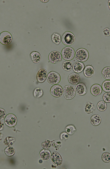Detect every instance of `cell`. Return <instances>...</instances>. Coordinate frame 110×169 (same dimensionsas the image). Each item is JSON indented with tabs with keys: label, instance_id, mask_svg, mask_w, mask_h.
Here are the masks:
<instances>
[{
	"label": "cell",
	"instance_id": "cell-19",
	"mask_svg": "<svg viewBox=\"0 0 110 169\" xmlns=\"http://www.w3.org/2000/svg\"><path fill=\"white\" fill-rule=\"evenodd\" d=\"M40 158L44 161L49 160L50 158L51 153L50 151L46 149H43L41 150L39 153Z\"/></svg>",
	"mask_w": 110,
	"mask_h": 169
},
{
	"label": "cell",
	"instance_id": "cell-32",
	"mask_svg": "<svg viewBox=\"0 0 110 169\" xmlns=\"http://www.w3.org/2000/svg\"><path fill=\"white\" fill-rule=\"evenodd\" d=\"M103 101L106 103H110V93L107 92L105 93L103 96Z\"/></svg>",
	"mask_w": 110,
	"mask_h": 169
},
{
	"label": "cell",
	"instance_id": "cell-18",
	"mask_svg": "<svg viewBox=\"0 0 110 169\" xmlns=\"http://www.w3.org/2000/svg\"><path fill=\"white\" fill-rule=\"evenodd\" d=\"M30 55L32 61L35 63H38L41 60V55L37 51H33L32 52L30 53Z\"/></svg>",
	"mask_w": 110,
	"mask_h": 169
},
{
	"label": "cell",
	"instance_id": "cell-24",
	"mask_svg": "<svg viewBox=\"0 0 110 169\" xmlns=\"http://www.w3.org/2000/svg\"><path fill=\"white\" fill-rule=\"evenodd\" d=\"M98 110L101 112H103L106 110L107 108L106 103L104 101H101L99 102L97 105Z\"/></svg>",
	"mask_w": 110,
	"mask_h": 169
},
{
	"label": "cell",
	"instance_id": "cell-2",
	"mask_svg": "<svg viewBox=\"0 0 110 169\" xmlns=\"http://www.w3.org/2000/svg\"><path fill=\"white\" fill-rule=\"evenodd\" d=\"M61 40L62 43L65 46H70L73 45L75 41V37L72 32L67 31L62 36Z\"/></svg>",
	"mask_w": 110,
	"mask_h": 169
},
{
	"label": "cell",
	"instance_id": "cell-21",
	"mask_svg": "<svg viewBox=\"0 0 110 169\" xmlns=\"http://www.w3.org/2000/svg\"><path fill=\"white\" fill-rule=\"evenodd\" d=\"M101 73L104 78L106 80H110V67L106 66L102 70Z\"/></svg>",
	"mask_w": 110,
	"mask_h": 169
},
{
	"label": "cell",
	"instance_id": "cell-23",
	"mask_svg": "<svg viewBox=\"0 0 110 169\" xmlns=\"http://www.w3.org/2000/svg\"><path fill=\"white\" fill-rule=\"evenodd\" d=\"M72 62L69 61H64L62 63V66L63 69L66 71H71L73 67Z\"/></svg>",
	"mask_w": 110,
	"mask_h": 169
},
{
	"label": "cell",
	"instance_id": "cell-8",
	"mask_svg": "<svg viewBox=\"0 0 110 169\" xmlns=\"http://www.w3.org/2000/svg\"><path fill=\"white\" fill-rule=\"evenodd\" d=\"M51 94L56 97H61L63 93V89L60 85L55 84L52 86L50 90Z\"/></svg>",
	"mask_w": 110,
	"mask_h": 169
},
{
	"label": "cell",
	"instance_id": "cell-15",
	"mask_svg": "<svg viewBox=\"0 0 110 169\" xmlns=\"http://www.w3.org/2000/svg\"><path fill=\"white\" fill-rule=\"evenodd\" d=\"M83 73L86 77L88 78L91 77L94 73V70L93 67L90 65H86L84 69Z\"/></svg>",
	"mask_w": 110,
	"mask_h": 169
},
{
	"label": "cell",
	"instance_id": "cell-5",
	"mask_svg": "<svg viewBox=\"0 0 110 169\" xmlns=\"http://www.w3.org/2000/svg\"><path fill=\"white\" fill-rule=\"evenodd\" d=\"M47 80L49 84L54 85L58 84L60 82L61 77L58 72L52 71L48 73Z\"/></svg>",
	"mask_w": 110,
	"mask_h": 169
},
{
	"label": "cell",
	"instance_id": "cell-7",
	"mask_svg": "<svg viewBox=\"0 0 110 169\" xmlns=\"http://www.w3.org/2000/svg\"><path fill=\"white\" fill-rule=\"evenodd\" d=\"M12 37L11 34L8 32L4 31L0 34V42L4 45H7L12 41Z\"/></svg>",
	"mask_w": 110,
	"mask_h": 169
},
{
	"label": "cell",
	"instance_id": "cell-10",
	"mask_svg": "<svg viewBox=\"0 0 110 169\" xmlns=\"http://www.w3.org/2000/svg\"><path fill=\"white\" fill-rule=\"evenodd\" d=\"M81 79L79 74L75 72L71 73L68 77V80L71 84L75 85L79 83Z\"/></svg>",
	"mask_w": 110,
	"mask_h": 169
},
{
	"label": "cell",
	"instance_id": "cell-9",
	"mask_svg": "<svg viewBox=\"0 0 110 169\" xmlns=\"http://www.w3.org/2000/svg\"><path fill=\"white\" fill-rule=\"evenodd\" d=\"M4 121L6 126L9 127H13L15 126L16 124L17 118L13 114H9L6 116Z\"/></svg>",
	"mask_w": 110,
	"mask_h": 169
},
{
	"label": "cell",
	"instance_id": "cell-26",
	"mask_svg": "<svg viewBox=\"0 0 110 169\" xmlns=\"http://www.w3.org/2000/svg\"><path fill=\"white\" fill-rule=\"evenodd\" d=\"M4 152L6 155L10 157L13 156L14 154L15 153V150L13 147L9 146L5 148Z\"/></svg>",
	"mask_w": 110,
	"mask_h": 169
},
{
	"label": "cell",
	"instance_id": "cell-6",
	"mask_svg": "<svg viewBox=\"0 0 110 169\" xmlns=\"http://www.w3.org/2000/svg\"><path fill=\"white\" fill-rule=\"evenodd\" d=\"M48 59L51 63L55 64L61 61L62 57L61 54L59 51H53L49 54Z\"/></svg>",
	"mask_w": 110,
	"mask_h": 169
},
{
	"label": "cell",
	"instance_id": "cell-16",
	"mask_svg": "<svg viewBox=\"0 0 110 169\" xmlns=\"http://www.w3.org/2000/svg\"><path fill=\"white\" fill-rule=\"evenodd\" d=\"M85 67V65L82 62L77 61L73 64L72 69L75 72L80 73L84 70Z\"/></svg>",
	"mask_w": 110,
	"mask_h": 169
},
{
	"label": "cell",
	"instance_id": "cell-29",
	"mask_svg": "<svg viewBox=\"0 0 110 169\" xmlns=\"http://www.w3.org/2000/svg\"><path fill=\"white\" fill-rule=\"evenodd\" d=\"M102 161L105 163H108L110 162V153L106 152L103 153L101 156Z\"/></svg>",
	"mask_w": 110,
	"mask_h": 169
},
{
	"label": "cell",
	"instance_id": "cell-1",
	"mask_svg": "<svg viewBox=\"0 0 110 169\" xmlns=\"http://www.w3.org/2000/svg\"><path fill=\"white\" fill-rule=\"evenodd\" d=\"M75 51L71 47L66 46L61 50V54L63 58L66 61H70L73 60L75 56Z\"/></svg>",
	"mask_w": 110,
	"mask_h": 169
},
{
	"label": "cell",
	"instance_id": "cell-20",
	"mask_svg": "<svg viewBox=\"0 0 110 169\" xmlns=\"http://www.w3.org/2000/svg\"><path fill=\"white\" fill-rule=\"evenodd\" d=\"M95 110L94 105L92 103L88 102L86 103L85 107V111L88 114L93 112Z\"/></svg>",
	"mask_w": 110,
	"mask_h": 169
},
{
	"label": "cell",
	"instance_id": "cell-12",
	"mask_svg": "<svg viewBox=\"0 0 110 169\" xmlns=\"http://www.w3.org/2000/svg\"><path fill=\"white\" fill-rule=\"evenodd\" d=\"M76 93L80 96H84L87 92V89L85 84L83 83H79L75 86Z\"/></svg>",
	"mask_w": 110,
	"mask_h": 169
},
{
	"label": "cell",
	"instance_id": "cell-13",
	"mask_svg": "<svg viewBox=\"0 0 110 169\" xmlns=\"http://www.w3.org/2000/svg\"><path fill=\"white\" fill-rule=\"evenodd\" d=\"M102 87L99 84H95L91 86L90 91L91 94L94 96H97L100 95L102 93Z\"/></svg>",
	"mask_w": 110,
	"mask_h": 169
},
{
	"label": "cell",
	"instance_id": "cell-31",
	"mask_svg": "<svg viewBox=\"0 0 110 169\" xmlns=\"http://www.w3.org/2000/svg\"><path fill=\"white\" fill-rule=\"evenodd\" d=\"M15 139L12 137H7L5 139V140L9 141H4L5 144L8 145H11L15 141Z\"/></svg>",
	"mask_w": 110,
	"mask_h": 169
},
{
	"label": "cell",
	"instance_id": "cell-14",
	"mask_svg": "<svg viewBox=\"0 0 110 169\" xmlns=\"http://www.w3.org/2000/svg\"><path fill=\"white\" fill-rule=\"evenodd\" d=\"M51 160L53 164L57 166L61 165L62 159L59 154L57 152H53L51 156Z\"/></svg>",
	"mask_w": 110,
	"mask_h": 169
},
{
	"label": "cell",
	"instance_id": "cell-17",
	"mask_svg": "<svg viewBox=\"0 0 110 169\" xmlns=\"http://www.w3.org/2000/svg\"><path fill=\"white\" fill-rule=\"evenodd\" d=\"M101 117L97 114L92 115L90 118V122L91 124L94 126H99L101 123Z\"/></svg>",
	"mask_w": 110,
	"mask_h": 169
},
{
	"label": "cell",
	"instance_id": "cell-28",
	"mask_svg": "<svg viewBox=\"0 0 110 169\" xmlns=\"http://www.w3.org/2000/svg\"><path fill=\"white\" fill-rule=\"evenodd\" d=\"M33 94L34 96L36 98L41 97L43 95V92L42 90L39 87L36 88L33 91Z\"/></svg>",
	"mask_w": 110,
	"mask_h": 169
},
{
	"label": "cell",
	"instance_id": "cell-4",
	"mask_svg": "<svg viewBox=\"0 0 110 169\" xmlns=\"http://www.w3.org/2000/svg\"><path fill=\"white\" fill-rule=\"evenodd\" d=\"M63 94L66 99L70 100L72 99L76 94L74 87L70 85H66L63 89Z\"/></svg>",
	"mask_w": 110,
	"mask_h": 169
},
{
	"label": "cell",
	"instance_id": "cell-25",
	"mask_svg": "<svg viewBox=\"0 0 110 169\" xmlns=\"http://www.w3.org/2000/svg\"><path fill=\"white\" fill-rule=\"evenodd\" d=\"M102 90L105 92H110V80H106L104 81L102 84Z\"/></svg>",
	"mask_w": 110,
	"mask_h": 169
},
{
	"label": "cell",
	"instance_id": "cell-11",
	"mask_svg": "<svg viewBox=\"0 0 110 169\" xmlns=\"http://www.w3.org/2000/svg\"><path fill=\"white\" fill-rule=\"evenodd\" d=\"M47 76L46 70L44 68L40 69L36 75L37 82L40 83H43L47 78Z\"/></svg>",
	"mask_w": 110,
	"mask_h": 169
},
{
	"label": "cell",
	"instance_id": "cell-30",
	"mask_svg": "<svg viewBox=\"0 0 110 169\" xmlns=\"http://www.w3.org/2000/svg\"><path fill=\"white\" fill-rule=\"evenodd\" d=\"M51 145V141L48 140H46L42 143V147L43 148L45 149L49 148L50 147Z\"/></svg>",
	"mask_w": 110,
	"mask_h": 169
},
{
	"label": "cell",
	"instance_id": "cell-3",
	"mask_svg": "<svg viewBox=\"0 0 110 169\" xmlns=\"http://www.w3.org/2000/svg\"><path fill=\"white\" fill-rule=\"evenodd\" d=\"M75 56L78 61L84 62L87 61L89 57V53L88 51L84 48H80L76 51Z\"/></svg>",
	"mask_w": 110,
	"mask_h": 169
},
{
	"label": "cell",
	"instance_id": "cell-22",
	"mask_svg": "<svg viewBox=\"0 0 110 169\" xmlns=\"http://www.w3.org/2000/svg\"><path fill=\"white\" fill-rule=\"evenodd\" d=\"M51 39L53 42L57 45H58L61 42V38L59 34L54 33L51 36Z\"/></svg>",
	"mask_w": 110,
	"mask_h": 169
},
{
	"label": "cell",
	"instance_id": "cell-34",
	"mask_svg": "<svg viewBox=\"0 0 110 169\" xmlns=\"http://www.w3.org/2000/svg\"><path fill=\"white\" fill-rule=\"evenodd\" d=\"M6 115V112L5 110L2 108H0V120H3Z\"/></svg>",
	"mask_w": 110,
	"mask_h": 169
},
{
	"label": "cell",
	"instance_id": "cell-35",
	"mask_svg": "<svg viewBox=\"0 0 110 169\" xmlns=\"http://www.w3.org/2000/svg\"><path fill=\"white\" fill-rule=\"evenodd\" d=\"M108 5L109 8L110 10V0H109L108 1Z\"/></svg>",
	"mask_w": 110,
	"mask_h": 169
},
{
	"label": "cell",
	"instance_id": "cell-27",
	"mask_svg": "<svg viewBox=\"0 0 110 169\" xmlns=\"http://www.w3.org/2000/svg\"><path fill=\"white\" fill-rule=\"evenodd\" d=\"M66 133L68 134L72 135L76 131V129L75 126L73 125L70 124L67 126L65 128Z\"/></svg>",
	"mask_w": 110,
	"mask_h": 169
},
{
	"label": "cell",
	"instance_id": "cell-33",
	"mask_svg": "<svg viewBox=\"0 0 110 169\" xmlns=\"http://www.w3.org/2000/svg\"><path fill=\"white\" fill-rule=\"evenodd\" d=\"M103 33L105 36H110V29L108 28H105L103 30Z\"/></svg>",
	"mask_w": 110,
	"mask_h": 169
}]
</instances>
